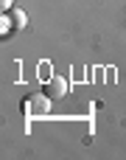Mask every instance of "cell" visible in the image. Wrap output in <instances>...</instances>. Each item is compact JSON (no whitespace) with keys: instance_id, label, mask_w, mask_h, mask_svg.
Here are the masks:
<instances>
[{"instance_id":"1","label":"cell","mask_w":126,"mask_h":160,"mask_svg":"<svg viewBox=\"0 0 126 160\" xmlns=\"http://www.w3.org/2000/svg\"><path fill=\"white\" fill-rule=\"evenodd\" d=\"M51 101H53V98H48L45 93L28 96V98L22 101V112H25V115H48V112H51Z\"/></svg>"},{"instance_id":"2","label":"cell","mask_w":126,"mask_h":160,"mask_svg":"<svg viewBox=\"0 0 126 160\" xmlns=\"http://www.w3.org/2000/svg\"><path fill=\"white\" fill-rule=\"evenodd\" d=\"M42 93L48 96V98H65V93H67V82L62 79V76H51L48 82H45V87H42Z\"/></svg>"},{"instance_id":"3","label":"cell","mask_w":126,"mask_h":160,"mask_svg":"<svg viewBox=\"0 0 126 160\" xmlns=\"http://www.w3.org/2000/svg\"><path fill=\"white\" fill-rule=\"evenodd\" d=\"M8 25H11V31H22L25 28V11H20V8H8Z\"/></svg>"},{"instance_id":"4","label":"cell","mask_w":126,"mask_h":160,"mask_svg":"<svg viewBox=\"0 0 126 160\" xmlns=\"http://www.w3.org/2000/svg\"><path fill=\"white\" fill-rule=\"evenodd\" d=\"M0 6L3 8H11V0H0Z\"/></svg>"}]
</instances>
